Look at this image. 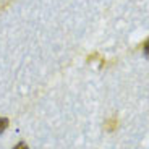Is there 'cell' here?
<instances>
[{
    "label": "cell",
    "mask_w": 149,
    "mask_h": 149,
    "mask_svg": "<svg viewBox=\"0 0 149 149\" xmlns=\"http://www.w3.org/2000/svg\"><path fill=\"white\" fill-rule=\"evenodd\" d=\"M7 127H8V118L2 117V118H0V134H2L5 130H7Z\"/></svg>",
    "instance_id": "obj_1"
},
{
    "label": "cell",
    "mask_w": 149,
    "mask_h": 149,
    "mask_svg": "<svg viewBox=\"0 0 149 149\" xmlns=\"http://www.w3.org/2000/svg\"><path fill=\"white\" fill-rule=\"evenodd\" d=\"M144 54H146V55H149V39L146 41V44H144Z\"/></svg>",
    "instance_id": "obj_3"
},
{
    "label": "cell",
    "mask_w": 149,
    "mask_h": 149,
    "mask_svg": "<svg viewBox=\"0 0 149 149\" xmlns=\"http://www.w3.org/2000/svg\"><path fill=\"white\" fill-rule=\"evenodd\" d=\"M13 149H29V148H28L26 143H18V144H16Z\"/></svg>",
    "instance_id": "obj_2"
}]
</instances>
